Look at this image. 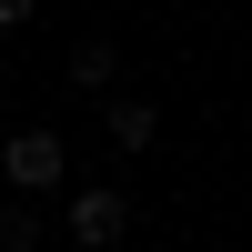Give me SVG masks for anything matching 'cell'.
Instances as JSON below:
<instances>
[{
    "label": "cell",
    "instance_id": "1",
    "mask_svg": "<svg viewBox=\"0 0 252 252\" xmlns=\"http://www.w3.org/2000/svg\"><path fill=\"white\" fill-rule=\"evenodd\" d=\"M0 172H10V192H51V182L71 172V152H61V131H10Z\"/></svg>",
    "mask_w": 252,
    "mask_h": 252
},
{
    "label": "cell",
    "instance_id": "2",
    "mask_svg": "<svg viewBox=\"0 0 252 252\" xmlns=\"http://www.w3.org/2000/svg\"><path fill=\"white\" fill-rule=\"evenodd\" d=\"M121 232H131V202L121 192H71V242L81 252H111Z\"/></svg>",
    "mask_w": 252,
    "mask_h": 252
},
{
    "label": "cell",
    "instance_id": "3",
    "mask_svg": "<svg viewBox=\"0 0 252 252\" xmlns=\"http://www.w3.org/2000/svg\"><path fill=\"white\" fill-rule=\"evenodd\" d=\"M152 131H161V111H152V101H111V141H121V152H141Z\"/></svg>",
    "mask_w": 252,
    "mask_h": 252
},
{
    "label": "cell",
    "instance_id": "4",
    "mask_svg": "<svg viewBox=\"0 0 252 252\" xmlns=\"http://www.w3.org/2000/svg\"><path fill=\"white\" fill-rule=\"evenodd\" d=\"M111 71H121L111 40H81V51H71V81H81V91H111Z\"/></svg>",
    "mask_w": 252,
    "mask_h": 252
},
{
    "label": "cell",
    "instance_id": "5",
    "mask_svg": "<svg viewBox=\"0 0 252 252\" xmlns=\"http://www.w3.org/2000/svg\"><path fill=\"white\" fill-rule=\"evenodd\" d=\"M0 252H40V212L10 202V212H0Z\"/></svg>",
    "mask_w": 252,
    "mask_h": 252
},
{
    "label": "cell",
    "instance_id": "6",
    "mask_svg": "<svg viewBox=\"0 0 252 252\" xmlns=\"http://www.w3.org/2000/svg\"><path fill=\"white\" fill-rule=\"evenodd\" d=\"M40 10V0H0V31H20V20H31Z\"/></svg>",
    "mask_w": 252,
    "mask_h": 252
}]
</instances>
